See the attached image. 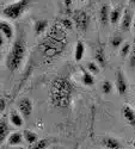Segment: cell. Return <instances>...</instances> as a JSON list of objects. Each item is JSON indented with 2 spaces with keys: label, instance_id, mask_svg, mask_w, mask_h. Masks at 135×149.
I'll return each instance as SVG.
<instances>
[{
  "label": "cell",
  "instance_id": "6da1fadb",
  "mask_svg": "<svg viewBox=\"0 0 135 149\" xmlns=\"http://www.w3.org/2000/svg\"><path fill=\"white\" fill-rule=\"evenodd\" d=\"M66 47H67V36L64 28L60 24H55L47 32L45 37L38 44L40 52L47 58H54L60 54H62Z\"/></svg>",
  "mask_w": 135,
  "mask_h": 149
},
{
  "label": "cell",
  "instance_id": "7a4b0ae2",
  "mask_svg": "<svg viewBox=\"0 0 135 149\" xmlns=\"http://www.w3.org/2000/svg\"><path fill=\"white\" fill-rule=\"evenodd\" d=\"M74 86L71 80L66 77H57L53 80L50 91H49V99L53 106L57 109H66L71 105Z\"/></svg>",
  "mask_w": 135,
  "mask_h": 149
},
{
  "label": "cell",
  "instance_id": "3957f363",
  "mask_svg": "<svg viewBox=\"0 0 135 149\" xmlns=\"http://www.w3.org/2000/svg\"><path fill=\"white\" fill-rule=\"evenodd\" d=\"M27 54V43L22 36L17 37L15 43L12 44L11 50L6 58V67L10 72H16L23 63V60Z\"/></svg>",
  "mask_w": 135,
  "mask_h": 149
},
{
  "label": "cell",
  "instance_id": "277c9868",
  "mask_svg": "<svg viewBox=\"0 0 135 149\" xmlns=\"http://www.w3.org/2000/svg\"><path fill=\"white\" fill-rule=\"evenodd\" d=\"M30 1L31 0H17V1L12 3L3 8V15L6 18L13 19V20L18 19L23 15V12L28 8V6L30 5Z\"/></svg>",
  "mask_w": 135,
  "mask_h": 149
},
{
  "label": "cell",
  "instance_id": "5b68a950",
  "mask_svg": "<svg viewBox=\"0 0 135 149\" xmlns=\"http://www.w3.org/2000/svg\"><path fill=\"white\" fill-rule=\"evenodd\" d=\"M73 22L79 31L85 32L90 25V16L84 10H76L73 12Z\"/></svg>",
  "mask_w": 135,
  "mask_h": 149
},
{
  "label": "cell",
  "instance_id": "8992f818",
  "mask_svg": "<svg viewBox=\"0 0 135 149\" xmlns=\"http://www.w3.org/2000/svg\"><path fill=\"white\" fill-rule=\"evenodd\" d=\"M32 109H34V105L29 98H23L18 102V111L24 118H28L31 116Z\"/></svg>",
  "mask_w": 135,
  "mask_h": 149
},
{
  "label": "cell",
  "instance_id": "52a82bcc",
  "mask_svg": "<svg viewBox=\"0 0 135 149\" xmlns=\"http://www.w3.org/2000/svg\"><path fill=\"white\" fill-rule=\"evenodd\" d=\"M115 85H116V90L120 94H126L127 90H128V84H127V79L125 77L123 72L121 69H118L116 72V80H115Z\"/></svg>",
  "mask_w": 135,
  "mask_h": 149
},
{
  "label": "cell",
  "instance_id": "ba28073f",
  "mask_svg": "<svg viewBox=\"0 0 135 149\" xmlns=\"http://www.w3.org/2000/svg\"><path fill=\"white\" fill-rule=\"evenodd\" d=\"M122 116H123L125 120L129 124L130 127L135 128V111L129 105L122 106Z\"/></svg>",
  "mask_w": 135,
  "mask_h": 149
},
{
  "label": "cell",
  "instance_id": "9c48e42d",
  "mask_svg": "<svg viewBox=\"0 0 135 149\" xmlns=\"http://www.w3.org/2000/svg\"><path fill=\"white\" fill-rule=\"evenodd\" d=\"M133 13L130 10H125L123 12V16H122L121 19V28L123 31H129V29L133 26Z\"/></svg>",
  "mask_w": 135,
  "mask_h": 149
},
{
  "label": "cell",
  "instance_id": "30bf717a",
  "mask_svg": "<svg viewBox=\"0 0 135 149\" xmlns=\"http://www.w3.org/2000/svg\"><path fill=\"white\" fill-rule=\"evenodd\" d=\"M0 31H1V36H4L5 38L12 40V37H13V28H12V25L4 19L0 22Z\"/></svg>",
  "mask_w": 135,
  "mask_h": 149
},
{
  "label": "cell",
  "instance_id": "8fae6325",
  "mask_svg": "<svg viewBox=\"0 0 135 149\" xmlns=\"http://www.w3.org/2000/svg\"><path fill=\"white\" fill-rule=\"evenodd\" d=\"M102 146L105 149H122L121 142L115 137H104L102 140Z\"/></svg>",
  "mask_w": 135,
  "mask_h": 149
},
{
  "label": "cell",
  "instance_id": "7c38bea8",
  "mask_svg": "<svg viewBox=\"0 0 135 149\" xmlns=\"http://www.w3.org/2000/svg\"><path fill=\"white\" fill-rule=\"evenodd\" d=\"M48 26H49V23H48L47 19H37L34 23V32H35V35L41 36L42 33H44L47 31Z\"/></svg>",
  "mask_w": 135,
  "mask_h": 149
},
{
  "label": "cell",
  "instance_id": "4fadbf2b",
  "mask_svg": "<svg viewBox=\"0 0 135 149\" xmlns=\"http://www.w3.org/2000/svg\"><path fill=\"white\" fill-rule=\"evenodd\" d=\"M110 11L109 10V5L103 4L102 7L99 8V22L102 25H106V24L110 22Z\"/></svg>",
  "mask_w": 135,
  "mask_h": 149
},
{
  "label": "cell",
  "instance_id": "5bb4252c",
  "mask_svg": "<svg viewBox=\"0 0 135 149\" xmlns=\"http://www.w3.org/2000/svg\"><path fill=\"white\" fill-rule=\"evenodd\" d=\"M24 140V136L20 132H12L7 137V144L11 147H17L19 146Z\"/></svg>",
  "mask_w": 135,
  "mask_h": 149
},
{
  "label": "cell",
  "instance_id": "9a60e30c",
  "mask_svg": "<svg viewBox=\"0 0 135 149\" xmlns=\"http://www.w3.org/2000/svg\"><path fill=\"white\" fill-rule=\"evenodd\" d=\"M94 60L98 65H99L102 68L105 67L106 65V58H105V54H104V50H103V48L101 47H98L96 49V52H94Z\"/></svg>",
  "mask_w": 135,
  "mask_h": 149
},
{
  "label": "cell",
  "instance_id": "2e32d148",
  "mask_svg": "<svg viewBox=\"0 0 135 149\" xmlns=\"http://www.w3.org/2000/svg\"><path fill=\"white\" fill-rule=\"evenodd\" d=\"M85 54V44L83 41H78L76 44V49H74V60L77 62L81 61Z\"/></svg>",
  "mask_w": 135,
  "mask_h": 149
},
{
  "label": "cell",
  "instance_id": "e0dca14e",
  "mask_svg": "<svg viewBox=\"0 0 135 149\" xmlns=\"http://www.w3.org/2000/svg\"><path fill=\"white\" fill-rule=\"evenodd\" d=\"M10 122L12 123V125L20 128V127H23L24 119H23L22 113L17 112V111H13V112H11V115H10Z\"/></svg>",
  "mask_w": 135,
  "mask_h": 149
},
{
  "label": "cell",
  "instance_id": "ac0fdd59",
  "mask_svg": "<svg viewBox=\"0 0 135 149\" xmlns=\"http://www.w3.org/2000/svg\"><path fill=\"white\" fill-rule=\"evenodd\" d=\"M23 136H24V140H25V142L30 146H32L34 143H36L38 141V136L36 132L31 131V130H24L23 131Z\"/></svg>",
  "mask_w": 135,
  "mask_h": 149
},
{
  "label": "cell",
  "instance_id": "d6986e66",
  "mask_svg": "<svg viewBox=\"0 0 135 149\" xmlns=\"http://www.w3.org/2000/svg\"><path fill=\"white\" fill-rule=\"evenodd\" d=\"M122 16H123V12H122L121 7H116L111 10V12H110V23L115 25V24L120 22V19H122Z\"/></svg>",
  "mask_w": 135,
  "mask_h": 149
},
{
  "label": "cell",
  "instance_id": "ffe728a7",
  "mask_svg": "<svg viewBox=\"0 0 135 149\" xmlns=\"http://www.w3.org/2000/svg\"><path fill=\"white\" fill-rule=\"evenodd\" d=\"M81 82L85 86H93L94 85V77H93V74H91L87 70H84L83 75H81Z\"/></svg>",
  "mask_w": 135,
  "mask_h": 149
},
{
  "label": "cell",
  "instance_id": "44dd1931",
  "mask_svg": "<svg viewBox=\"0 0 135 149\" xmlns=\"http://www.w3.org/2000/svg\"><path fill=\"white\" fill-rule=\"evenodd\" d=\"M8 134V125L7 123L5 120H1V123H0V141L4 142L6 136Z\"/></svg>",
  "mask_w": 135,
  "mask_h": 149
},
{
  "label": "cell",
  "instance_id": "7402d4cb",
  "mask_svg": "<svg viewBox=\"0 0 135 149\" xmlns=\"http://www.w3.org/2000/svg\"><path fill=\"white\" fill-rule=\"evenodd\" d=\"M110 44H111L113 48H121L122 44H123V38L120 35H115L110 40Z\"/></svg>",
  "mask_w": 135,
  "mask_h": 149
},
{
  "label": "cell",
  "instance_id": "603a6c76",
  "mask_svg": "<svg viewBox=\"0 0 135 149\" xmlns=\"http://www.w3.org/2000/svg\"><path fill=\"white\" fill-rule=\"evenodd\" d=\"M130 50H132V44L129 42H125L122 44V47L120 48V53H121V56L122 57H126L130 54Z\"/></svg>",
  "mask_w": 135,
  "mask_h": 149
},
{
  "label": "cell",
  "instance_id": "cb8c5ba5",
  "mask_svg": "<svg viewBox=\"0 0 135 149\" xmlns=\"http://www.w3.org/2000/svg\"><path fill=\"white\" fill-rule=\"evenodd\" d=\"M86 69L87 72H90L91 74H98L99 73V65L97 63V62H87L86 63Z\"/></svg>",
  "mask_w": 135,
  "mask_h": 149
},
{
  "label": "cell",
  "instance_id": "d4e9b609",
  "mask_svg": "<svg viewBox=\"0 0 135 149\" xmlns=\"http://www.w3.org/2000/svg\"><path fill=\"white\" fill-rule=\"evenodd\" d=\"M60 25L62 26L64 29L72 30L73 29V25H74V22H72V19H69V18H62V19L60 20Z\"/></svg>",
  "mask_w": 135,
  "mask_h": 149
},
{
  "label": "cell",
  "instance_id": "484cf974",
  "mask_svg": "<svg viewBox=\"0 0 135 149\" xmlns=\"http://www.w3.org/2000/svg\"><path fill=\"white\" fill-rule=\"evenodd\" d=\"M129 66L132 69H135V40L132 44V50L129 54Z\"/></svg>",
  "mask_w": 135,
  "mask_h": 149
},
{
  "label": "cell",
  "instance_id": "4316f807",
  "mask_svg": "<svg viewBox=\"0 0 135 149\" xmlns=\"http://www.w3.org/2000/svg\"><path fill=\"white\" fill-rule=\"evenodd\" d=\"M47 147H48V140H38L30 147V149H47Z\"/></svg>",
  "mask_w": 135,
  "mask_h": 149
},
{
  "label": "cell",
  "instance_id": "83f0119b",
  "mask_svg": "<svg viewBox=\"0 0 135 149\" xmlns=\"http://www.w3.org/2000/svg\"><path fill=\"white\" fill-rule=\"evenodd\" d=\"M102 91H103V93H105V94L111 93V92H113V84L110 82L109 80H104L103 84H102Z\"/></svg>",
  "mask_w": 135,
  "mask_h": 149
},
{
  "label": "cell",
  "instance_id": "f1b7e54d",
  "mask_svg": "<svg viewBox=\"0 0 135 149\" xmlns=\"http://www.w3.org/2000/svg\"><path fill=\"white\" fill-rule=\"evenodd\" d=\"M5 106H6V103L4 100V98H1V99H0V111H1V112L5 110Z\"/></svg>",
  "mask_w": 135,
  "mask_h": 149
},
{
  "label": "cell",
  "instance_id": "f546056e",
  "mask_svg": "<svg viewBox=\"0 0 135 149\" xmlns=\"http://www.w3.org/2000/svg\"><path fill=\"white\" fill-rule=\"evenodd\" d=\"M64 4H65V6H66L67 8H69L71 5L73 4V0H64Z\"/></svg>",
  "mask_w": 135,
  "mask_h": 149
},
{
  "label": "cell",
  "instance_id": "4dcf8cb0",
  "mask_svg": "<svg viewBox=\"0 0 135 149\" xmlns=\"http://www.w3.org/2000/svg\"><path fill=\"white\" fill-rule=\"evenodd\" d=\"M133 30L135 31V17H134V20H133Z\"/></svg>",
  "mask_w": 135,
  "mask_h": 149
},
{
  "label": "cell",
  "instance_id": "1f68e13d",
  "mask_svg": "<svg viewBox=\"0 0 135 149\" xmlns=\"http://www.w3.org/2000/svg\"><path fill=\"white\" fill-rule=\"evenodd\" d=\"M129 3H130L132 5H135V0H129Z\"/></svg>",
  "mask_w": 135,
  "mask_h": 149
},
{
  "label": "cell",
  "instance_id": "d6a6232c",
  "mask_svg": "<svg viewBox=\"0 0 135 149\" xmlns=\"http://www.w3.org/2000/svg\"><path fill=\"white\" fill-rule=\"evenodd\" d=\"M15 149H24L23 147H18V148H15Z\"/></svg>",
  "mask_w": 135,
  "mask_h": 149
},
{
  "label": "cell",
  "instance_id": "836d02e7",
  "mask_svg": "<svg viewBox=\"0 0 135 149\" xmlns=\"http://www.w3.org/2000/svg\"><path fill=\"white\" fill-rule=\"evenodd\" d=\"M133 147H134V149H135V141L133 142Z\"/></svg>",
  "mask_w": 135,
  "mask_h": 149
},
{
  "label": "cell",
  "instance_id": "e575fe53",
  "mask_svg": "<svg viewBox=\"0 0 135 149\" xmlns=\"http://www.w3.org/2000/svg\"><path fill=\"white\" fill-rule=\"evenodd\" d=\"M50 149H56V148H50Z\"/></svg>",
  "mask_w": 135,
  "mask_h": 149
}]
</instances>
